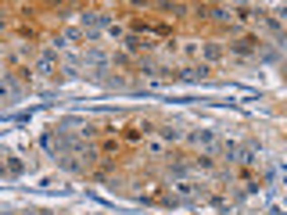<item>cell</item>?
I'll return each mask as SVG.
<instances>
[{"label": "cell", "instance_id": "cell-1", "mask_svg": "<svg viewBox=\"0 0 287 215\" xmlns=\"http://www.w3.org/2000/svg\"><path fill=\"white\" fill-rule=\"evenodd\" d=\"M190 144L212 151V147H216V133H212V129H197V133H190Z\"/></svg>", "mask_w": 287, "mask_h": 215}, {"label": "cell", "instance_id": "cell-2", "mask_svg": "<svg viewBox=\"0 0 287 215\" xmlns=\"http://www.w3.org/2000/svg\"><path fill=\"white\" fill-rule=\"evenodd\" d=\"M169 190H173V197H180V201H190V197H197V194H201V190H197L194 183H187V180H180V183H173Z\"/></svg>", "mask_w": 287, "mask_h": 215}, {"label": "cell", "instance_id": "cell-3", "mask_svg": "<svg viewBox=\"0 0 287 215\" xmlns=\"http://www.w3.org/2000/svg\"><path fill=\"white\" fill-rule=\"evenodd\" d=\"M252 43H255V39H233V43H230V51H233V54H255Z\"/></svg>", "mask_w": 287, "mask_h": 215}, {"label": "cell", "instance_id": "cell-4", "mask_svg": "<svg viewBox=\"0 0 287 215\" xmlns=\"http://www.w3.org/2000/svg\"><path fill=\"white\" fill-rule=\"evenodd\" d=\"M237 161H244V165H255V161H259V151H255V147H240Z\"/></svg>", "mask_w": 287, "mask_h": 215}, {"label": "cell", "instance_id": "cell-5", "mask_svg": "<svg viewBox=\"0 0 287 215\" xmlns=\"http://www.w3.org/2000/svg\"><path fill=\"white\" fill-rule=\"evenodd\" d=\"M144 47H151L147 39H140V36H126V51H133V54H137V51H144Z\"/></svg>", "mask_w": 287, "mask_h": 215}, {"label": "cell", "instance_id": "cell-6", "mask_svg": "<svg viewBox=\"0 0 287 215\" xmlns=\"http://www.w3.org/2000/svg\"><path fill=\"white\" fill-rule=\"evenodd\" d=\"M204 58H209V61H219V58H223V47H216V43H209V47H204Z\"/></svg>", "mask_w": 287, "mask_h": 215}, {"label": "cell", "instance_id": "cell-7", "mask_svg": "<svg viewBox=\"0 0 287 215\" xmlns=\"http://www.w3.org/2000/svg\"><path fill=\"white\" fill-rule=\"evenodd\" d=\"M147 151H151L154 158H161V154H166V144H161V140H151V144H147Z\"/></svg>", "mask_w": 287, "mask_h": 215}, {"label": "cell", "instance_id": "cell-8", "mask_svg": "<svg viewBox=\"0 0 287 215\" xmlns=\"http://www.w3.org/2000/svg\"><path fill=\"white\" fill-rule=\"evenodd\" d=\"M161 140H180V129H173V125H166V129H161Z\"/></svg>", "mask_w": 287, "mask_h": 215}, {"label": "cell", "instance_id": "cell-9", "mask_svg": "<svg viewBox=\"0 0 287 215\" xmlns=\"http://www.w3.org/2000/svg\"><path fill=\"white\" fill-rule=\"evenodd\" d=\"M194 168H201V172H209V168H212V158H197V161H194Z\"/></svg>", "mask_w": 287, "mask_h": 215}, {"label": "cell", "instance_id": "cell-10", "mask_svg": "<svg viewBox=\"0 0 287 215\" xmlns=\"http://www.w3.org/2000/svg\"><path fill=\"white\" fill-rule=\"evenodd\" d=\"M276 47H280V51H287V32H276Z\"/></svg>", "mask_w": 287, "mask_h": 215}, {"label": "cell", "instance_id": "cell-11", "mask_svg": "<svg viewBox=\"0 0 287 215\" xmlns=\"http://www.w3.org/2000/svg\"><path fill=\"white\" fill-rule=\"evenodd\" d=\"M276 22H287V4H280V8H276Z\"/></svg>", "mask_w": 287, "mask_h": 215}]
</instances>
